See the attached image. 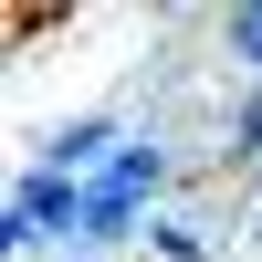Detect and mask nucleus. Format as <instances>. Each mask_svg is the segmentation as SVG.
I'll return each instance as SVG.
<instances>
[{
  "label": "nucleus",
  "instance_id": "1",
  "mask_svg": "<svg viewBox=\"0 0 262 262\" xmlns=\"http://www.w3.org/2000/svg\"><path fill=\"white\" fill-rule=\"evenodd\" d=\"M158 189H168V158H158L147 137H126L116 168H95V179H84V242H74V252H116L126 231L147 221V200H158Z\"/></svg>",
  "mask_w": 262,
  "mask_h": 262
},
{
  "label": "nucleus",
  "instance_id": "4",
  "mask_svg": "<svg viewBox=\"0 0 262 262\" xmlns=\"http://www.w3.org/2000/svg\"><path fill=\"white\" fill-rule=\"evenodd\" d=\"M221 42H231V63H242V74H262V0H242V11L221 21Z\"/></svg>",
  "mask_w": 262,
  "mask_h": 262
},
{
  "label": "nucleus",
  "instance_id": "3",
  "mask_svg": "<svg viewBox=\"0 0 262 262\" xmlns=\"http://www.w3.org/2000/svg\"><path fill=\"white\" fill-rule=\"evenodd\" d=\"M116 116H74V126H53V137H42V168H53V179H95V168H116Z\"/></svg>",
  "mask_w": 262,
  "mask_h": 262
},
{
  "label": "nucleus",
  "instance_id": "2",
  "mask_svg": "<svg viewBox=\"0 0 262 262\" xmlns=\"http://www.w3.org/2000/svg\"><path fill=\"white\" fill-rule=\"evenodd\" d=\"M0 242H11V252L84 242V179H53V168H32V179L11 189V221H0Z\"/></svg>",
  "mask_w": 262,
  "mask_h": 262
},
{
  "label": "nucleus",
  "instance_id": "6",
  "mask_svg": "<svg viewBox=\"0 0 262 262\" xmlns=\"http://www.w3.org/2000/svg\"><path fill=\"white\" fill-rule=\"evenodd\" d=\"M147 231H158V252H168V262H200V252H210V242H200L189 221H147Z\"/></svg>",
  "mask_w": 262,
  "mask_h": 262
},
{
  "label": "nucleus",
  "instance_id": "5",
  "mask_svg": "<svg viewBox=\"0 0 262 262\" xmlns=\"http://www.w3.org/2000/svg\"><path fill=\"white\" fill-rule=\"evenodd\" d=\"M231 158H262V84L242 95V116H231Z\"/></svg>",
  "mask_w": 262,
  "mask_h": 262
}]
</instances>
